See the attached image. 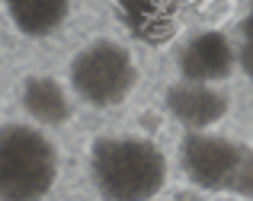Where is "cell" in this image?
Segmentation results:
<instances>
[{
	"label": "cell",
	"instance_id": "cell-10",
	"mask_svg": "<svg viewBox=\"0 0 253 201\" xmlns=\"http://www.w3.org/2000/svg\"><path fill=\"white\" fill-rule=\"evenodd\" d=\"M231 192H234V195H241V198H250V201H253V147H247V150H244L241 169H237V176H234Z\"/></svg>",
	"mask_w": 253,
	"mask_h": 201
},
{
	"label": "cell",
	"instance_id": "cell-1",
	"mask_svg": "<svg viewBox=\"0 0 253 201\" xmlns=\"http://www.w3.org/2000/svg\"><path fill=\"white\" fill-rule=\"evenodd\" d=\"M90 182L103 201H151L167 185V157L148 137L106 134L90 144Z\"/></svg>",
	"mask_w": 253,
	"mask_h": 201
},
{
	"label": "cell",
	"instance_id": "cell-5",
	"mask_svg": "<svg viewBox=\"0 0 253 201\" xmlns=\"http://www.w3.org/2000/svg\"><path fill=\"white\" fill-rule=\"evenodd\" d=\"M164 105L186 131H209L218 125L231 109V99L224 96L218 86L211 83H192V80H179L167 86L164 93Z\"/></svg>",
	"mask_w": 253,
	"mask_h": 201
},
{
	"label": "cell",
	"instance_id": "cell-8",
	"mask_svg": "<svg viewBox=\"0 0 253 201\" xmlns=\"http://www.w3.org/2000/svg\"><path fill=\"white\" fill-rule=\"evenodd\" d=\"M10 26L26 38H48L68 23L71 0H0Z\"/></svg>",
	"mask_w": 253,
	"mask_h": 201
},
{
	"label": "cell",
	"instance_id": "cell-2",
	"mask_svg": "<svg viewBox=\"0 0 253 201\" xmlns=\"http://www.w3.org/2000/svg\"><path fill=\"white\" fill-rule=\"evenodd\" d=\"M58 172L61 157L45 128L32 122L0 125V201H42Z\"/></svg>",
	"mask_w": 253,
	"mask_h": 201
},
{
	"label": "cell",
	"instance_id": "cell-3",
	"mask_svg": "<svg viewBox=\"0 0 253 201\" xmlns=\"http://www.w3.org/2000/svg\"><path fill=\"white\" fill-rule=\"evenodd\" d=\"M68 80L81 102L93 109H112L131 96L138 83V64L122 42L96 38L71 58Z\"/></svg>",
	"mask_w": 253,
	"mask_h": 201
},
{
	"label": "cell",
	"instance_id": "cell-6",
	"mask_svg": "<svg viewBox=\"0 0 253 201\" xmlns=\"http://www.w3.org/2000/svg\"><path fill=\"white\" fill-rule=\"evenodd\" d=\"M237 64V48L224 32H199L179 51V73L192 83H211L228 80Z\"/></svg>",
	"mask_w": 253,
	"mask_h": 201
},
{
	"label": "cell",
	"instance_id": "cell-4",
	"mask_svg": "<svg viewBox=\"0 0 253 201\" xmlns=\"http://www.w3.org/2000/svg\"><path fill=\"white\" fill-rule=\"evenodd\" d=\"M247 147L221 134L189 131L179 144V166L186 179L205 192H231L234 176L241 169V160Z\"/></svg>",
	"mask_w": 253,
	"mask_h": 201
},
{
	"label": "cell",
	"instance_id": "cell-7",
	"mask_svg": "<svg viewBox=\"0 0 253 201\" xmlns=\"http://www.w3.org/2000/svg\"><path fill=\"white\" fill-rule=\"evenodd\" d=\"M19 105L39 128H61L71 118V96L61 80L48 73H32L19 86Z\"/></svg>",
	"mask_w": 253,
	"mask_h": 201
},
{
	"label": "cell",
	"instance_id": "cell-9",
	"mask_svg": "<svg viewBox=\"0 0 253 201\" xmlns=\"http://www.w3.org/2000/svg\"><path fill=\"white\" fill-rule=\"evenodd\" d=\"M237 61L247 70V77L253 80V0H250V13L241 23V48H237Z\"/></svg>",
	"mask_w": 253,
	"mask_h": 201
}]
</instances>
